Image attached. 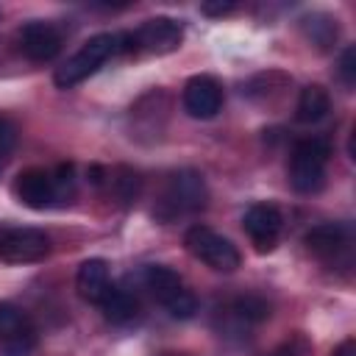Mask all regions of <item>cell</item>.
I'll return each mask as SVG.
<instances>
[{
	"label": "cell",
	"instance_id": "1",
	"mask_svg": "<svg viewBox=\"0 0 356 356\" xmlns=\"http://www.w3.org/2000/svg\"><path fill=\"white\" fill-rule=\"evenodd\" d=\"M117 53H122V36H120V33H97V36L86 39V42L81 44V50L67 58L64 67L56 70L53 81H56V86L70 89V86L86 81L92 72H97V70H100L111 56H117Z\"/></svg>",
	"mask_w": 356,
	"mask_h": 356
},
{
	"label": "cell",
	"instance_id": "2",
	"mask_svg": "<svg viewBox=\"0 0 356 356\" xmlns=\"http://www.w3.org/2000/svg\"><path fill=\"white\" fill-rule=\"evenodd\" d=\"M206 206V184H203V175L195 172V170H178L167 178L164 189H161V197L153 209V217L170 222L175 217H184V214H195Z\"/></svg>",
	"mask_w": 356,
	"mask_h": 356
},
{
	"label": "cell",
	"instance_id": "3",
	"mask_svg": "<svg viewBox=\"0 0 356 356\" xmlns=\"http://www.w3.org/2000/svg\"><path fill=\"white\" fill-rule=\"evenodd\" d=\"M331 147L320 136H309L295 142L292 156H289V184L300 195H312L323 186L325 181V167H328Z\"/></svg>",
	"mask_w": 356,
	"mask_h": 356
},
{
	"label": "cell",
	"instance_id": "4",
	"mask_svg": "<svg viewBox=\"0 0 356 356\" xmlns=\"http://www.w3.org/2000/svg\"><path fill=\"white\" fill-rule=\"evenodd\" d=\"M142 281H145V286L150 289V295L170 312V317H175V320H189V317H195L197 300H195V295L184 286L181 275H178L172 267L150 264V267H145Z\"/></svg>",
	"mask_w": 356,
	"mask_h": 356
},
{
	"label": "cell",
	"instance_id": "5",
	"mask_svg": "<svg viewBox=\"0 0 356 356\" xmlns=\"http://www.w3.org/2000/svg\"><path fill=\"white\" fill-rule=\"evenodd\" d=\"M184 245L197 261H203L206 267H211L217 273H234L242 261L236 245L228 236H222L206 225H192L184 236Z\"/></svg>",
	"mask_w": 356,
	"mask_h": 356
},
{
	"label": "cell",
	"instance_id": "6",
	"mask_svg": "<svg viewBox=\"0 0 356 356\" xmlns=\"http://www.w3.org/2000/svg\"><path fill=\"white\" fill-rule=\"evenodd\" d=\"M120 36H122V53L145 50L153 56H164L181 47L184 28L172 17H153V19H145L134 33H120Z\"/></svg>",
	"mask_w": 356,
	"mask_h": 356
},
{
	"label": "cell",
	"instance_id": "7",
	"mask_svg": "<svg viewBox=\"0 0 356 356\" xmlns=\"http://www.w3.org/2000/svg\"><path fill=\"white\" fill-rule=\"evenodd\" d=\"M39 342L33 320L14 303H0V350L6 356H31Z\"/></svg>",
	"mask_w": 356,
	"mask_h": 356
},
{
	"label": "cell",
	"instance_id": "8",
	"mask_svg": "<svg viewBox=\"0 0 356 356\" xmlns=\"http://www.w3.org/2000/svg\"><path fill=\"white\" fill-rule=\"evenodd\" d=\"M50 253V236L39 228H3L0 231V261L31 264Z\"/></svg>",
	"mask_w": 356,
	"mask_h": 356
},
{
	"label": "cell",
	"instance_id": "9",
	"mask_svg": "<svg viewBox=\"0 0 356 356\" xmlns=\"http://www.w3.org/2000/svg\"><path fill=\"white\" fill-rule=\"evenodd\" d=\"M281 225H284L281 211L273 203H253L242 217V228L259 253H267L275 248V242L281 236Z\"/></svg>",
	"mask_w": 356,
	"mask_h": 356
},
{
	"label": "cell",
	"instance_id": "10",
	"mask_svg": "<svg viewBox=\"0 0 356 356\" xmlns=\"http://www.w3.org/2000/svg\"><path fill=\"white\" fill-rule=\"evenodd\" d=\"M184 108L195 120H211L222 108V86L211 75H195L184 86Z\"/></svg>",
	"mask_w": 356,
	"mask_h": 356
},
{
	"label": "cell",
	"instance_id": "11",
	"mask_svg": "<svg viewBox=\"0 0 356 356\" xmlns=\"http://www.w3.org/2000/svg\"><path fill=\"white\" fill-rule=\"evenodd\" d=\"M14 195L22 206L28 209H47L53 206L58 197H56V184H53V172L47 170H39V167H31V170H22L17 178H14Z\"/></svg>",
	"mask_w": 356,
	"mask_h": 356
},
{
	"label": "cell",
	"instance_id": "12",
	"mask_svg": "<svg viewBox=\"0 0 356 356\" xmlns=\"http://www.w3.org/2000/svg\"><path fill=\"white\" fill-rule=\"evenodd\" d=\"M19 47L31 61H50L61 53V33L42 19H33L22 25L19 31Z\"/></svg>",
	"mask_w": 356,
	"mask_h": 356
},
{
	"label": "cell",
	"instance_id": "13",
	"mask_svg": "<svg viewBox=\"0 0 356 356\" xmlns=\"http://www.w3.org/2000/svg\"><path fill=\"white\" fill-rule=\"evenodd\" d=\"M306 248L325 259V261H334L339 253H345L350 248V228L342 225V222H323V225H314L309 234H306Z\"/></svg>",
	"mask_w": 356,
	"mask_h": 356
},
{
	"label": "cell",
	"instance_id": "14",
	"mask_svg": "<svg viewBox=\"0 0 356 356\" xmlns=\"http://www.w3.org/2000/svg\"><path fill=\"white\" fill-rule=\"evenodd\" d=\"M75 289L83 300L89 303H100L106 298V292L111 289V281H108V264L103 259H86L81 267H78V275H75Z\"/></svg>",
	"mask_w": 356,
	"mask_h": 356
},
{
	"label": "cell",
	"instance_id": "15",
	"mask_svg": "<svg viewBox=\"0 0 356 356\" xmlns=\"http://www.w3.org/2000/svg\"><path fill=\"white\" fill-rule=\"evenodd\" d=\"M328 111H331V97H328V92H325L323 86L312 83V86H306V89L300 92L298 106H295V117H298V122H303V125H314V122H320Z\"/></svg>",
	"mask_w": 356,
	"mask_h": 356
},
{
	"label": "cell",
	"instance_id": "16",
	"mask_svg": "<svg viewBox=\"0 0 356 356\" xmlns=\"http://www.w3.org/2000/svg\"><path fill=\"white\" fill-rule=\"evenodd\" d=\"M97 306L103 309V317H106L108 323H114V325H128V323L139 314L136 298H134L131 292H125V289H117V286H111V289L106 292V298H103Z\"/></svg>",
	"mask_w": 356,
	"mask_h": 356
},
{
	"label": "cell",
	"instance_id": "17",
	"mask_svg": "<svg viewBox=\"0 0 356 356\" xmlns=\"http://www.w3.org/2000/svg\"><path fill=\"white\" fill-rule=\"evenodd\" d=\"M228 314L239 323V325H256L261 320L270 317V306L267 300H261L259 295H245V298H236L228 309Z\"/></svg>",
	"mask_w": 356,
	"mask_h": 356
},
{
	"label": "cell",
	"instance_id": "18",
	"mask_svg": "<svg viewBox=\"0 0 356 356\" xmlns=\"http://www.w3.org/2000/svg\"><path fill=\"white\" fill-rule=\"evenodd\" d=\"M303 31H306V36L317 44V47H331L334 42H337V33H339V28H337V19L334 17H328V14H312V17H303Z\"/></svg>",
	"mask_w": 356,
	"mask_h": 356
},
{
	"label": "cell",
	"instance_id": "19",
	"mask_svg": "<svg viewBox=\"0 0 356 356\" xmlns=\"http://www.w3.org/2000/svg\"><path fill=\"white\" fill-rule=\"evenodd\" d=\"M111 186H114V195H117L122 203H131V200H136L142 181H139V175H136L134 170L117 167V170L111 172Z\"/></svg>",
	"mask_w": 356,
	"mask_h": 356
},
{
	"label": "cell",
	"instance_id": "20",
	"mask_svg": "<svg viewBox=\"0 0 356 356\" xmlns=\"http://www.w3.org/2000/svg\"><path fill=\"white\" fill-rule=\"evenodd\" d=\"M14 145H17V128L6 117H0V167L8 161Z\"/></svg>",
	"mask_w": 356,
	"mask_h": 356
},
{
	"label": "cell",
	"instance_id": "21",
	"mask_svg": "<svg viewBox=\"0 0 356 356\" xmlns=\"http://www.w3.org/2000/svg\"><path fill=\"white\" fill-rule=\"evenodd\" d=\"M339 78L350 89L356 83V47H345L339 56Z\"/></svg>",
	"mask_w": 356,
	"mask_h": 356
},
{
	"label": "cell",
	"instance_id": "22",
	"mask_svg": "<svg viewBox=\"0 0 356 356\" xmlns=\"http://www.w3.org/2000/svg\"><path fill=\"white\" fill-rule=\"evenodd\" d=\"M306 342L300 339V337H295V339H286V342H281L278 348H273L267 356H306Z\"/></svg>",
	"mask_w": 356,
	"mask_h": 356
},
{
	"label": "cell",
	"instance_id": "23",
	"mask_svg": "<svg viewBox=\"0 0 356 356\" xmlns=\"http://www.w3.org/2000/svg\"><path fill=\"white\" fill-rule=\"evenodd\" d=\"M234 8H236V3H231V0H228V3H222V0H217V3L209 0V3L200 6V11H203L206 17H222V14H231Z\"/></svg>",
	"mask_w": 356,
	"mask_h": 356
},
{
	"label": "cell",
	"instance_id": "24",
	"mask_svg": "<svg viewBox=\"0 0 356 356\" xmlns=\"http://www.w3.org/2000/svg\"><path fill=\"white\" fill-rule=\"evenodd\" d=\"M331 356H356V339H345V342H339V345L334 348Z\"/></svg>",
	"mask_w": 356,
	"mask_h": 356
},
{
	"label": "cell",
	"instance_id": "25",
	"mask_svg": "<svg viewBox=\"0 0 356 356\" xmlns=\"http://www.w3.org/2000/svg\"><path fill=\"white\" fill-rule=\"evenodd\" d=\"M161 356H186V353H161Z\"/></svg>",
	"mask_w": 356,
	"mask_h": 356
}]
</instances>
